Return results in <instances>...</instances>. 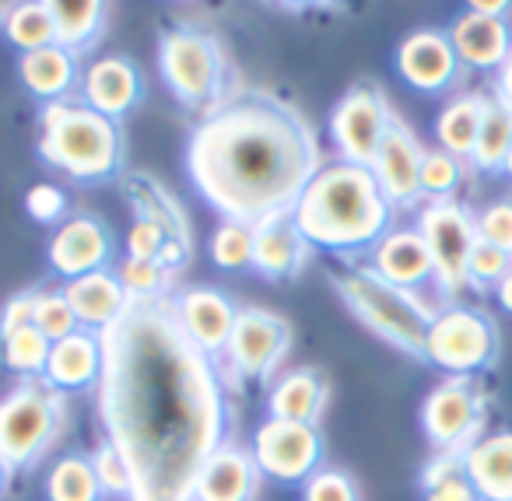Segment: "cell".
Here are the masks:
<instances>
[{"label":"cell","instance_id":"bcb514c9","mask_svg":"<svg viewBox=\"0 0 512 501\" xmlns=\"http://www.w3.org/2000/svg\"><path fill=\"white\" fill-rule=\"evenodd\" d=\"M495 92H498V99L512 106V53H509V60L502 64V71L495 74Z\"/></svg>","mask_w":512,"mask_h":501},{"label":"cell","instance_id":"ee69618b","mask_svg":"<svg viewBox=\"0 0 512 501\" xmlns=\"http://www.w3.org/2000/svg\"><path fill=\"white\" fill-rule=\"evenodd\" d=\"M165 242H169V232H165L162 225H155V221H148V218H137L127 235V256H137V260H158Z\"/></svg>","mask_w":512,"mask_h":501},{"label":"cell","instance_id":"484cf974","mask_svg":"<svg viewBox=\"0 0 512 501\" xmlns=\"http://www.w3.org/2000/svg\"><path fill=\"white\" fill-rule=\"evenodd\" d=\"M463 470L484 501H512V431L477 438L463 452Z\"/></svg>","mask_w":512,"mask_h":501},{"label":"cell","instance_id":"ba28073f","mask_svg":"<svg viewBox=\"0 0 512 501\" xmlns=\"http://www.w3.org/2000/svg\"><path fill=\"white\" fill-rule=\"evenodd\" d=\"M158 71L183 109H207L225 85V57L200 29H169L158 39Z\"/></svg>","mask_w":512,"mask_h":501},{"label":"cell","instance_id":"d6a6232c","mask_svg":"<svg viewBox=\"0 0 512 501\" xmlns=\"http://www.w3.org/2000/svg\"><path fill=\"white\" fill-rule=\"evenodd\" d=\"M50 354H53V340L39 326H25V330L4 337V361L22 379H43L46 365H50Z\"/></svg>","mask_w":512,"mask_h":501},{"label":"cell","instance_id":"1f68e13d","mask_svg":"<svg viewBox=\"0 0 512 501\" xmlns=\"http://www.w3.org/2000/svg\"><path fill=\"white\" fill-rule=\"evenodd\" d=\"M50 501H102L106 491L99 484V473L92 466V456H64L46 477Z\"/></svg>","mask_w":512,"mask_h":501},{"label":"cell","instance_id":"8fae6325","mask_svg":"<svg viewBox=\"0 0 512 501\" xmlns=\"http://www.w3.org/2000/svg\"><path fill=\"white\" fill-rule=\"evenodd\" d=\"M484 424V396L470 379H446L421 403V428L439 456H463Z\"/></svg>","mask_w":512,"mask_h":501},{"label":"cell","instance_id":"d4e9b609","mask_svg":"<svg viewBox=\"0 0 512 501\" xmlns=\"http://www.w3.org/2000/svg\"><path fill=\"white\" fill-rule=\"evenodd\" d=\"M18 74H22V85L29 88V95H36L46 106L67 102L74 85L85 78L78 64V53H71L60 43L46 46V50H36V53H22Z\"/></svg>","mask_w":512,"mask_h":501},{"label":"cell","instance_id":"d590c367","mask_svg":"<svg viewBox=\"0 0 512 501\" xmlns=\"http://www.w3.org/2000/svg\"><path fill=\"white\" fill-rule=\"evenodd\" d=\"M32 326H39V330H43L46 337L53 340V344H60V340L74 337V333L81 330L78 312L71 309V302H67L64 288L39 291V298H36V319H32Z\"/></svg>","mask_w":512,"mask_h":501},{"label":"cell","instance_id":"7c38bea8","mask_svg":"<svg viewBox=\"0 0 512 501\" xmlns=\"http://www.w3.org/2000/svg\"><path fill=\"white\" fill-rule=\"evenodd\" d=\"M390 123L393 113L386 106L383 88L372 85V81L348 88V95L337 102L334 116H330V137H334L337 151H341V162L372 169Z\"/></svg>","mask_w":512,"mask_h":501},{"label":"cell","instance_id":"8d00e7d4","mask_svg":"<svg viewBox=\"0 0 512 501\" xmlns=\"http://www.w3.org/2000/svg\"><path fill=\"white\" fill-rule=\"evenodd\" d=\"M116 277L130 291V298H165L172 284L169 267H162L158 260H137V256H127L120 263V270H116Z\"/></svg>","mask_w":512,"mask_h":501},{"label":"cell","instance_id":"277c9868","mask_svg":"<svg viewBox=\"0 0 512 501\" xmlns=\"http://www.w3.org/2000/svg\"><path fill=\"white\" fill-rule=\"evenodd\" d=\"M39 155L78 183H109L120 176L123 134L120 123L88 102H53L39 113Z\"/></svg>","mask_w":512,"mask_h":501},{"label":"cell","instance_id":"f546056e","mask_svg":"<svg viewBox=\"0 0 512 501\" xmlns=\"http://www.w3.org/2000/svg\"><path fill=\"white\" fill-rule=\"evenodd\" d=\"M4 32L22 53H36L57 43V18L50 0H25L4 8Z\"/></svg>","mask_w":512,"mask_h":501},{"label":"cell","instance_id":"ffe728a7","mask_svg":"<svg viewBox=\"0 0 512 501\" xmlns=\"http://www.w3.org/2000/svg\"><path fill=\"white\" fill-rule=\"evenodd\" d=\"M372 267L379 277L404 291L421 295V288L435 284V260L425 235L418 228H393L376 249H372Z\"/></svg>","mask_w":512,"mask_h":501},{"label":"cell","instance_id":"7402d4cb","mask_svg":"<svg viewBox=\"0 0 512 501\" xmlns=\"http://www.w3.org/2000/svg\"><path fill=\"white\" fill-rule=\"evenodd\" d=\"M449 39L456 46V57L463 67H474V71H502V64L512 53V29L505 18H488L467 11L453 22Z\"/></svg>","mask_w":512,"mask_h":501},{"label":"cell","instance_id":"83f0119b","mask_svg":"<svg viewBox=\"0 0 512 501\" xmlns=\"http://www.w3.org/2000/svg\"><path fill=\"white\" fill-rule=\"evenodd\" d=\"M484 113H488V95H460L453 99L435 120V137H439V148L449 151L456 158H470L477 148V137L484 127Z\"/></svg>","mask_w":512,"mask_h":501},{"label":"cell","instance_id":"5b68a950","mask_svg":"<svg viewBox=\"0 0 512 501\" xmlns=\"http://www.w3.org/2000/svg\"><path fill=\"white\" fill-rule=\"evenodd\" d=\"M334 288L341 291L344 305H348L372 333H379L386 344L400 347V351L411 354V358L425 361L428 326H432V319L439 316L446 305L421 302V295L404 291L386 281V277H379L372 263L344 267L341 274L334 277Z\"/></svg>","mask_w":512,"mask_h":501},{"label":"cell","instance_id":"f1b7e54d","mask_svg":"<svg viewBox=\"0 0 512 501\" xmlns=\"http://www.w3.org/2000/svg\"><path fill=\"white\" fill-rule=\"evenodd\" d=\"M109 8L102 0H53V18H57V43L71 53H85L106 32Z\"/></svg>","mask_w":512,"mask_h":501},{"label":"cell","instance_id":"4fadbf2b","mask_svg":"<svg viewBox=\"0 0 512 501\" xmlns=\"http://www.w3.org/2000/svg\"><path fill=\"white\" fill-rule=\"evenodd\" d=\"M288 347H292V326H288V319H281L271 309H260V305H246L239 312V323H235L232 344L225 351V365L239 379L264 382L278 372Z\"/></svg>","mask_w":512,"mask_h":501},{"label":"cell","instance_id":"f35d334b","mask_svg":"<svg viewBox=\"0 0 512 501\" xmlns=\"http://www.w3.org/2000/svg\"><path fill=\"white\" fill-rule=\"evenodd\" d=\"M92 466L99 473L102 491L113 494V498H127V501L134 498V473H130V463L123 459V452L113 442H102L92 452Z\"/></svg>","mask_w":512,"mask_h":501},{"label":"cell","instance_id":"8992f818","mask_svg":"<svg viewBox=\"0 0 512 501\" xmlns=\"http://www.w3.org/2000/svg\"><path fill=\"white\" fill-rule=\"evenodd\" d=\"M67 396L46 379H18L0 407V456L8 473L29 470L60 442Z\"/></svg>","mask_w":512,"mask_h":501},{"label":"cell","instance_id":"7dc6e473","mask_svg":"<svg viewBox=\"0 0 512 501\" xmlns=\"http://www.w3.org/2000/svg\"><path fill=\"white\" fill-rule=\"evenodd\" d=\"M470 11H477V15H488V18H505V15H509V4H505V0H495V4H488V0H477V4H470Z\"/></svg>","mask_w":512,"mask_h":501},{"label":"cell","instance_id":"74e56055","mask_svg":"<svg viewBox=\"0 0 512 501\" xmlns=\"http://www.w3.org/2000/svg\"><path fill=\"white\" fill-rule=\"evenodd\" d=\"M463 158L449 155V151L435 148L425 155V169H421V193L428 197V204L435 200H453L456 186L463 179Z\"/></svg>","mask_w":512,"mask_h":501},{"label":"cell","instance_id":"7a4b0ae2","mask_svg":"<svg viewBox=\"0 0 512 501\" xmlns=\"http://www.w3.org/2000/svg\"><path fill=\"white\" fill-rule=\"evenodd\" d=\"M323 165L306 116L267 92L228 99L186 144V172L200 197L249 228L292 214Z\"/></svg>","mask_w":512,"mask_h":501},{"label":"cell","instance_id":"7bdbcfd3","mask_svg":"<svg viewBox=\"0 0 512 501\" xmlns=\"http://www.w3.org/2000/svg\"><path fill=\"white\" fill-rule=\"evenodd\" d=\"M25 211L32 214L36 221H43V225H64V214H67V197L60 186L53 183H39L29 190V197H25Z\"/></svg>","mask_w":512,"mask_h":501},{"label":"cell","instance_id":"e0dca14e","mask_svg":"<svg viewBox=\"0 0 512 501\" xmlns=\"http://www.w3.org/2000/svg\"><path fill=\"white\" fill-rule=\"evenodd\" d=\"M239 305L228 295L214 288H190L176 298V316L190 340L207 351L211 358H225L228 344H232L235 323H239Z\"/></svg>","mask_w":512,"mask_h":501},{"label":"cell","instance_id":"c3c4849f","mask_svg":"<svg viewBox=\"0 0 512 501\" xmlns=\"http://www.w3.org/2000/svg\"><path fill=\"white\" fill-rule=\"evenodd\" d=\"M495 291H498V305H502V309H505V312H509V316H512V274L505 277V281L498 284Z\"/></svg>","mask_w":512,"mask_h":501},{"label":"cell","instance_id":"ac0fdd59","mask_svg":"<svg viewBox=\"0 0 512 501\" xmlns=\"http://www.w3.org/2000/svg\"><path fill=\"white\" fill-rule=\"evenodd\" d=\"M81 95L92 109H99L102 116L120 123L123 116H130L137 109L144 95L141 71L134 67V60L127 57H99L95 64L85 67V78H81Z\"/></svg>","mask_w":512,"mask_h":501},{"label":"cell","instance_id":"52a82bcc","mask_svg":"<svg viewBox=\"0 0 512 501\" xmlns=\"http://www.w3.org/2000/svg\"><path fill=\"white\" fill-rule=\"evenodd\" d=\"M498 326L484 309L474 305H446L428 326L425 361L449 379H474L498 358Z\"/></svg>","mask_w":512,"mask_h":501},{"label":"cell","instance_id":"681fc988","mask_svg":"<svg viewBox=\"0 0 512 501\" xmlns=\"http://www.w3.org/2000/svg\"><path fill=\"white\" fill-rule=\"evenodd\" d=\"M502 172H505V176L512 179V151H509V158H505V169H502Z\"/></svg>","mask_w":512,"mask_h":501},{"label":"cell","instance_id":"2e32d148","mask_svg":"<svg viewBox=\"0 0 512 501\" xmlns=\"http://www.w3.org/2000/svg\"><path fill=\"white\" fill-rule=\"evenodd\" d=\"M113 260V235L92 214H78L67 218L57 228V235L50 239V267L57 270L64 281L74 277L95 274L106 270V263Z\"/></svg>","mask_w":512,"mask_h":501},{"label":"cell","instance_id":"44dd1931","mask_svg":"<svg viewBox=\"0 0 512 501\" xmlns=\"http://www.w3.org/2000/svg\"><path fill=\"white\" fill-rule=\"evenodd\" d=\"M64 295L71 302V309L78 312L81 330L92 333H106L113 323H120L123 312L134 302L113 270H95V274L74 277V281L64 284Z\"/></svg>","mask_w":512,"mask_h":501},{"label":"cell","instance_id":"4316f807","mask_svg":"<svg viewBox=\"0 0 512 501\" xmlns=\"http://www.w3.org/2000/svg\"><path fill=\"white\" fill-rule=\"evenodd\" d=\"M327 400L330 386L323 379V372H316V368H292V372H285L271 386L267 410H271V417H281V421L320 424Z\"/></svg>","mask_w":512,"mask_h":501},{"label":"cell","instance_id":"ab89813d","mask_svg":"<svg viewBox=\"0 0 512 501\" xmlns=\"http://www.w3.org/2000/svg\"><path fill=\"white\" fill-rule=\"evenodd\" d=\"M512 274V256L491 242L477 239L474 256H470V291L498 288Z\"/></svg>","mask_w":512,"mask_h":501},{"label":"cell","instance_id":"836d02e7","mask_svg":"<svg viewBox=\"0 0 512 501\" xmlns=\"http://www.w3.org/2000/svg\"><path fill=\"white\" fill-rule=\"evenodd\" d=\"M425 501H484L463 470V456H439L421 477Z\"/></svg>","mask_w":512,"mask_h":501},{"label":"cell","instance_id":"d6986e66","mask_svg":"<svg viewBox=\"0 0 512 501\" xmlns=\"http://www.w3.org/2000/svg\"><path fill=\"white\" fill-rule=\"evenodd\" d=\"M309 239L292 214H281L253 228V270L267 281H292L309 263Z\"/></svg>","mask_w":512,"mask_h":501},{"label":"cell","instance_id":"f6af8a7d","mask_svg":"<svg viewBox=\"0 0 512 501\" xmlns=\"http://www.w3.org/2000/svg\"><path fill=\"white\" fill-rule=\"evenodd\" d=\"M36 298H39V291H25V295L11 298L8 309H4V337L32 326V319H36Z\"/></svg>","mask_w":512,"mask_h":501},{"label":"cell","instance_id":"cb8c5ba5","mask_svg":"<svg viewBox=\"0 0 512 501\" xmlns=\"http://www.w3.org/2000/svg\"><path fill=\"white\" fill-rule=\"evenodd\" d=\"M256 491H260V466L253 452L232 442L207 459L197 480V501H256Z\"/></svg>","mask_w":512,"mask_h":501},{"label":"cell","instance_id":"3957f363","mask_svg":"<svg viewBox=\"0 0 512 501\" xmlns=\"http://www.w3.org/2000/svg\"><path fill=\"white\" fill-rule=\"evenodd\" d=\"M295 225L327 253H362L376 249L393 232V204L386 200L372 169L351 162H327L306 186L292 211Z\"/></svg>","mask_w":512,"mask_h":501},{"label":"cell","instance_id":"30bf717a","mask_svg":"<svg viewBox=\"0 0 512 501\" xmlns=\"http://www.w3.org/2000/svg\"><path fill=\"white\" fill-rule=\"evenodd\" d=\"M253 459L264 477L281 484H306L316 470H323L320 424L267 417L253 435Z\"/></svg>","mask_w":512,"mask_h":501},{"label":"cell","instance_id":"4dcf8cb0","mask_svg":"<svg viewBox=\"0 0 512 501\" xmlns=\"http://www.w3.org/2000/svg\"><path fill=\"white\" fill-rule=\"evenodd\" d=\"M512 151V106L495 99H488V113H484V127L477 137V148L470 155V165L481 172L505 169V158Z\"/></svg>","mask_w":512,"mask_h":501},{"label":"cell","instance_id":"6da1fadb","mask_svg":"<svg viewBox=\"0 0 512 501\" xmlns=\"http://www.w3.org/2000/svg\"><path fill=\"white\" fill-rule=\"evenodd\" d=\"M95 407L134 473L130 501H197L207 459L228 445L225 372L176 316V298H134L102 333Z\"/></svg>","mask_w":512,"mask_h":501},{"label":"cell","instance_id":"b9f144b4","mask_svg":"<svg viewBox=\"0 0 512 501\" xmlns=\"http://www.w3.org/2000/svg\"><path fill=\"white\" fill-rule=\"evenodd\" d=\"M477 239L491 242L512 256V200H495L477 214Z\"/></svg>","mask_w":512,"mask_h":501},{"label":"cell","instance_id":"e575fe53","mask_svg":"<svg viewBox=\"0 0 512 501\" xmlns=\"http://www.w3.org/2000/svg\"><path fill=\"white\" fill-rule=\"evenodd\" d=\"M211 260L225 270L253 267V228L242 221H221L211 235Z\"/></svg>","mask_w":512,"mask_h":501},{"label":"cell","instance_id":"60d3db41","mask_svg":"<svg viewBox=\"0 0 512 501\" xmlns=\"http://www.w3.org/2000/svg\"><path fill=\"white\" fill-rule=\"evenodd\" d=\"M302 501H362V491L348 470L323 466L302 484Z\"/></svg>","mask_w":512,"mask_h":501},{"label":"cell","instance_id":"5bb4252c","mask_svg":"<svg viewBox=\"0 0 512 501\" xmlns=\"http://www.w3.org/2000/svg\"><path fill=\"white\" fill-rule=\"evenodd\" d=\"M425 155L428 151L421 148L418 137L393 116L390 130H386V137H383V148H379L376 162H372V176L379 179V186H383L393 211H407V207H414L425 197V193H421Z\"/></svg>","mask_w":512,"mask_h":501},{"label":"cell","instance_id":"9c48e42d","mask_svg":"<svg viewBox=\"0 0 512 501\" xmlns=\"http://www.w3.org/2000/svg\"><path fill=\"white\" fill-rule=\"evenodd\" d=\"M418 232L435 260L439 298H460L470 288V256L477 246V218L456 200H435L421 211Z\"/></svg>","mask_w":512,"mask_h":501},{"label":"cell","instance_id":"603a6c76","mask_svg":"<svg viewBox=\"0 0 512 501\" xmlns=\"http://www.w3.org/2000/svg\"><path fill=\"white\" fill-rule=\"evenodd\" d=\"M102 368H106V347H102V333L78 330L74 337L53 344L50 365H46L43 379L60 393H74V389H99Z\"/></svg>","mask_w":512,"mask_h":501},{"label":"cell","instance_id":"9a60e30c","mask_svg":"<svg viewBox=\"0 0 512 501\" xmlns=\"http://www.w3.org/2000/svg\"><path fill=\"white\" fill-rule=\"evenodd\" d=\"M460 57L449 39V32L439 29H421L400 43L397 50V71L411 88L425 95H439L456 85L460 78Z\"/></svg>","mask_w":512,"mask_h":501}]
</instances>
